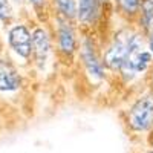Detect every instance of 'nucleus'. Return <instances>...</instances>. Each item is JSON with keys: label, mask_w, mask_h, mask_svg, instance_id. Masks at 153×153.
<instances>
[{"label": "nucleus", "mask_w": 153, "mask_h": 153, "mask_svg": "<svg viewBox=\"0 0 153 153\" xmlns=\"http://www.w3.org/2000/svg\"><path fill=\"white\" fill-rule=\"evenodd\" d=\"M150 54L143 49V40L139 35H132L129 40V51H127V57L124 60V65L121 66L123 74L126 78H132L138 72L146 71V68L150 63Z\"/></svg>", "instance_id": "nucleus-1"}, {"label": "nucleus", "mask_w": 153, "mask_h": 153, "mask_svg": "<svg viewBox=\"0 0 153 153\" xmlns=\"http://www.w3.org/2000/svg\"><path fill=\"white\" fill-rule=\"evenodd\" d=\"M129 126L136 132L147 130L153 124V97L147 95L138 100L127 117Z\"/></svg>", "instance_id": "nucleus-2"}, {"label": "nucleus", "mask_w": 153, "mask_h": 153, "mask_svg": "<svg viewBox=\"0 0 153 153\" xmlns=\"http://www.w3.org/2000/svg\"><path fill=\"white\" fill-rule=\"evenodd\" d=\"M129 40L130 37H124V34H120L115 38L113 45L109 48V51L104 55L106 65L112 69H121L124 65V60L127 57V51H129Z\"/></svg>", "instance_id": "nucleus-3"}, {"label": "nucleus", "mask_w": 153, "mask_h": 153, "mask_svg": "<svg viewBox=\"0 0 153 153\" xmlns=\"http://www.w3.org/2000/svg\"><path fill=\"white\" fill-rule=\"evenodd\" d=\"M9 45L20 57L28 58L32 51V37L25 26H16L9 31Z\"/></svg>", "instance_id": "nucleus-4"}, {"label": "nucleus", "mask_w": 153, "mask_h": 153, "mask_svg": "<svg viewBox=\"0 0 153 153\" xmlns=\"http://www.w3.org/2000/svg\"><path fill=\"white\" fill-rule=\"evenodd\" d=\"M20 86V76L17 71L8 61H0V91H17Z\"/></svg>", "instance_id": "nucleus-5"}, {"label": "nucleus", "mask_w": 153, "mask_h": 153, "mask_svg": "<svg viewBox=\"0 0 153 153\" xmlns=\"http://www.w3.org/2000/svg\"><path fill=\"white\" fill-rule=\"evenodd\" d=\"M32 49L35 52L37 63L40 66H43L48 58V54H49V37H48L46 31L37 29L32 34Z\"/></svg>", "instance_id": "nucleus-6"}, {"label": "nucleus", "mask_w": 153, "mask_h": 153, "mask_svg": "<svg viewBox=\"0 0 153 153\" xmlns=\"http://www.w3.org/2000/svg\"><path fill=\"white\" fill-rule=\"evenodd\" d=\"M83 58H84V63L92 75H95L97 78H101L103 76V66L101 63L98 61L97 55H95V51H94V46L92 43L86 40L84 42V46H83Z\"/></svg>", "instance_id": "nucleus-7"}, {"label": "nucleus", "mask_w": 153, "mask_h": 153, "mask_svg": "<svg viewBox=\"0 0 153 153\" xmlns=\"http://www.w3.org/2000/svg\"><path fill=\"white\" fill-rule=\"evenodd\" d=\"M58 35H60V46L63 49V52L71 54L75 49V38H74V32L71 26H68L66 23H61Z\"/></svg>", "instance_id": "nucleus-8"}, {"label": "nucleus", "mask_w": 153, "mask_h": 153, "mask_svg": "<svg viewBox=\"0 0 153 153\" xmlns=\"http://www.w3.org/2000/svg\"><path fill=\"white\" fill-rule=\"evenodd\" d=\"M95 11V0H80V9L78 16L81 22H89L94 16Z\"/></svg>", "instance_id": "nucleus-9"}, {"label": "nucleus", "mask_w": 153, "mask_h": 153, "mask_svg": "<svg viewBox=\"0 0 153 153\" xmlns=\"http://www.w3.org/2000/svg\"><path fill=\"white\" fill-rule=\"evenodd\" d=\"M143 20L146 28L153 25V0H144L143 2Z\"/></svg>", "instance_id": "nucleus-10"}, {"label": "nucleus", "mask_w": 153, "mask_h": 153, "mask_svg": "<svg viewBox=\"0 0 153 153\" xmlns=\"http://www.w3.org/2000/svg\"><path fill=\"white\" fill-rule=\"evenodd\" d=\"M57 5L66 17L71 19L75 16V2L74 0H57Z\"/></svg>", "instance_id": "nucleus-11"}, {"label": "nucleus", "mask_w": 153, "mask_h": 153, "mask_svg": "<svg viewBox=\"0 0 153 153\" xmlns=\"http://www.w3.org/2000/svg\"><path fill=\"white\" fill-rule=\"evenodd\" d=\"M120 6L126 11V12H135L139 6V0H118Z\"/></svg>", "instance_id": "nucleus-12"}, {"label": "nucleus", "mask_w": 153, "mask_h": 153, "mask_svg": "<svg viewBox=\"0 0 153 153\" xmlns=\"http://www.w3.org/2000/svg\"><path fill=\"white\" fill-rule=\"evenodd\" d=\"M11 14V6L8 0H0V19H6Z\"/></svg>", "instance_id": "nucleus-13"}, {"label": "nucleus", "mask_w": 153, "mask_h": 153, "mask_svg": "<svg viewBox=\"0 0 153 153\" xmlns=\"http://www.w3.org/2000/svg\"><path fill=\"white\" fill-rule=\"evenodd\" d=\"M29 2H32L34 5H37V6H38V5H42V3H43V0H29Z\"/></svg>", "instance_id": "nucleus-14"}, {"label": "nucleus", "mask_w": 153, "mask_h": 153, "mask_svg": "<svg viewBox=\"0 0 153 153\" xmlns=\"http://www.w3.org/2000/svg\"><path fill=\"white\" fill-rule=\"evenodd\" d=\"M150 49H152V52H153V32H152V37H150Z\"/></svg>", "instance_id": "nucleus-15"}, {"label": "nucleus", "mask_w": 153, "mask_h": 153, "mask_svg": "<svg viewBox=\"0 0 153 153\" xmlns=\"http://www.w3.org/2000/svg\"><path fill=\"white\" fill-rule=\"evenodd\" d=\"M149 153H153V152H149Z\"/></svg>", "instance_id": "nucleus-16"}, {"label": "nucleus", "mask_w": 153, "mask_h": 153, "mask_svg": "<svg viewBox=\"0 0 153 153\" xmlns=\"http://www.w3.org/2000/svg\"><path fill=\"white\" fill-rule=\"evenodd\" d=\"M17 2H19V0H17Z\"/></svg>", "instance_id": "nucleus-17"}]
</instances>
